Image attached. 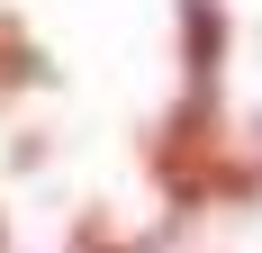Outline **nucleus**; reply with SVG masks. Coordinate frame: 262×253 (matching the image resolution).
I'll use <instances>...</instances> for the list:
<instances>
[{
	"instance_id": "f257e3e1",
	"label": "nucleus",
	"mask_w": 262,
	"mask_h": 253,
	"mask_svg": "<svg viewBox=\"0 0 262 253\" xmlns=\"http://www.w3.org/2000/svg\"><path fill=\"white\" fill-rule=\"evenodd\" d=\"M145 163H154V181H163L181 208L244 199V190H253V172H244V163H226V118H217V91H181V100H172V118L145 136Z\"/></svg>"
},
{
	"instance_id": "f03ea898",
	"label": "nucleus",
	"mask_w": 262,
	"mask_h": 253,
	"mask_svg": "<svg viewBox=\"0 0 262 253\" xmlns=\"http://www.w3.org/2000/svg\"><path fill=\"white\" fill-rule=\"evenodd\" d=\"M181 64H190V91H217V64H226V9L217 0H181Z\"/></svg>"
},
{
	"instance_id": "7ed1b4c3",
	"label": "nucleus",
	"mask_w": 262,
	"mask_h": 253,
	"mask_svg": "<svg viewBox=\"0 0 262 253\" xmlns=\"http://www.w3.org/2000/svg\"><path fill=\"white\" fill-rule=\"evenodd\" d=\"M36 81H54V64L36 54V36L0 9V91H36Z\"/></svg>"
},
{
	"instance_id": "20e7f679",
	"label": "nucleus",
	"mask_w": 262,
	"mask_h": 253,
	"mask_svg": "<svg viewBox=\"0 0 262 253\" xmlns=\"http://www.w3.org/2000/svg\"><path fill=\"white\" fill-rule=\"evenodd\" d=\"M73 253H154V244H127V235H108V226H100V217H91V226H81V235H73Z\"/></svg>"
}]
</instances>
